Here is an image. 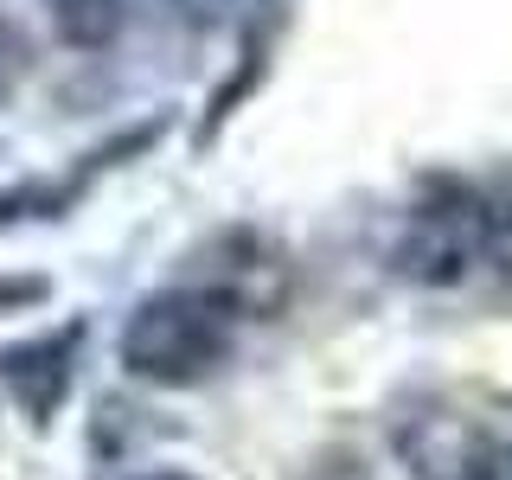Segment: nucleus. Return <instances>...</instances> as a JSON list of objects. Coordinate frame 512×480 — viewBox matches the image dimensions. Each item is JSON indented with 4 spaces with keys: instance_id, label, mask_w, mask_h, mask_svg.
<instances>
[{
    "instance_id": "nucleus-3",
    "label": "nucleus",
    "mask_w": 512,
    "mask_h": 480,
    "mask_svg": "<svg viewBox=\"0 0 512 480\" xmlns=\"http://www.w3.org/2000/svg\"><path fill=\"white\" fill-rule=\"evenodd\" d=\"M77 346H84V327H58V333H32L20 346H0V384L20 404L26 423H52V410L64 404L77 378Z\"/></svg>"
},
{
    "instance_id": "nucleus-7",
    "label": "nucleus",
    "mask_w": 512,
    "mask_h": 480,
    "mask_svg": "<svg viewBox=\"0 0 512 480\" xmlns=\"http://www.w3.org/2000/svg\"><path fill=\"white\" fill-rule=\"evenodd\" d=\"M173 13H180L186 26H218L224 20V7H231V0H167Z\"/></svg>"
},
{
    "instance_id": "nucleus-2",
    "label": "nucleus",
    "mask_w": 512,
    "mask_h": 480,
    "mask_svg": "<svg viewBox=\"0 0 512 480\" xmlns=\"http://www.w3.org/2000/svg\"><path fill=\"white\" fill-rule=\"evenodd\" d=\"M480 263H487V192L455 173H429L391 237V269L416 288H448Z\"/></svg>"
},
{
    "instance_id": "nucleus-1",
    "label": "nucleus",
    "mask_w": 512,
    "mask_h": 480,
    "mask_svg": "<svg viewBox=\"0 0 512 480\" xmlns=\"http://www.w3.org/2000/svg\"><path fill=\"white\" fill-rule=\"evenodd\" d=\"M237 333H244L237 295L212 282H180L135 301V314L122 320L116 359L128 378L154 384V391H186V384H205L218 365H231Z\"/></svg>"
},
{
    "instance_id": "nucleus-6",
    "label": "nucleus",
    "mask_w": 512,
    "mask_h": 480,
    "mask_svg": "<svg viewBox=\"0 0 512 480\" xmlns=\"http://www.w3.org/2000/svg\"><path fill=\"white\" fill-rule=\"evenodd\" d=\"M26 71H32V52H26V32L0 13V109L13 103V90L26 84Z\"/></svg>"
},
{
    "instance_id": "nucleus-8",
    "label": "nucleus",
    "mask_w": 512,
    "mask_h": 480,
    "mask_svg": "<svg viewBox=\"0 0 512 480\" xmlns=\"http://www.w3.org/2000/svg\"><path fill=\"white\" fill-rule=\"evenodd\" d=\"M141 480H199V474H141Z\"/></svg>"
},
{
    "instance_id": "nucleus-4",
    "label": "nucleus",
    "mask_w": 512,
    "mask_h": 480,
    "mask_svg": "<svg viewBox=\"0 0 512 480\" xmlns=\"http://www.w3.org/2000/svg\"><path fill=\"white\" fill-rule=\"evenodd\" d=\"M45 13H52V32L77 52H103L122 32V0H45Z\"/></svg>"
},
{
    "instance_id": "nucleus-5",
    "label": "nucleus",
    "mask_w": 512,
    "mask_h": 480,
    "mask_svg": "<svg viewBox=\"0 0 512 480\" xmlns=\"http://www.w3.org/2000/svg\"><path fill=\"white\" fill-rule=\"evenodd\" d=\"M455 474L461 480H512V436H474Z\"/></svg>"
}]
</instances>
